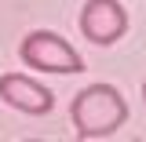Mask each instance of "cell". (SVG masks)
Listing matches in <instances>:
<instances>
[{"instance_id": "obj_1", "label": "cell", "mask_w": 146, "mask_h": 142, "mask_svg": "<svg viewBox=\"0 0 146 142\" xmlns=\"http://www.w3.org/2000/svg\"><path fill=\"white\" fill-rule=\"evenodd\" d=\"M70 120L77 139H106L128 120V102L113 84H91L80 95H73Z\"/></svg>"}, {"instance_id": "obj_2", "label": "cell", "mask_w": 146, "mask_h": 142, "mask_svg": "<svg viewBox=\"0 0 146 142\" xmlns=\"http://www.w3.org/2000/svg\"><path fill=\"white\" fill-rule=\"evenodd\" d=\"M18 58L29 69H44V73H80L84 58L73 51L70 40H62L51 29H33L18 44Z\"/></svg>"}, {"instance_id": "obj_3", "label": "cell", "mask_w": 146, "mask_h": 142, "mask_svg": "<svg viewBox=\"0 0 146 142\" xmlns=\"http://www.w3.org/2000/svg\"><path fill=\"white\" fill-rule=\"evenodd\" d=\"M80 33L91 44L110 48L128 33V11L117 0H88L84 11H80Z\"/></svg>"}, {"instance_id": "obj_4", "label": "cell", "mask_w": 146, "mask_h": 142, "mask_svg": "<svg viewBox=\"0 0 146 142\" xmlns=\"http://www.w3.org/2000/svg\"><path fill=\"white\" fill-rule=\"evenodd\" d=\"M0 98L11 109H22L29 117H44L55 106V95L44 84H36L33 77H26V73H4L0 77Z\"/></svg>"}, {"instance_id": "obj_5", "label": "cell", "mask_w": 146, "mask_h": 142, "mask_svg": "<svg viewBox=\"0 0 146 142\" xmlns=\"http://www.w3.org/2000/svg\"><path fill=\"white\" fill-rule=\"evenodd\" d=\"M143 98H146V80H143Z\"/></svg>"}]
</instances>
